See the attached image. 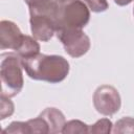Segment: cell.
Instances as JSON below:
<instances>
[{
  "label": "cell",
  "instance_id": "obj_1",
  "mask_svg": "<svg viewBox=\"0 0 134 134\" xmlns=\"http://www.w3.org/2000/svg\"><path fill=\"white\" fill-rule=\"evenodd\" d=\"M26 74L36 81L58 84L64 81L70 70L69 62L59 54L38 53L30 58L22 59Z\"/></svg>",
  "mask_w": 134,
  "mask_h": 134
},
{
  "label": "cell",
  "instance_id": "obj_2",
  "mask_svg": "<svg viewBox=\"0 0 134 134\" xmlns=\"http://www.w3.org/2000/svg\"><path fill=\"white\" fill-rule=\"evenodd\" d=\"M0 58L1 94L14 97L24 86L22 59L16 52H3Z\"/></svg>",
  "mask_w": 134,
  "mask_h": 134
},
{
  "label": "cell",
  "instance_id": "obj_3",
  "mask_svg": "<svg viewBox=\"0 0 134 134\" xmlns=\"http://www.w3.org/2000/svg\"><path fill=\"white\" fill-rule=\"evenodd\" d=\"M89 20L90 10L83 0H69L64 3H58L55 12L57 29H83L88 24Z\"/></svg>",
  "mask_w": 134,
  "mask_h": 134
},
{
  "label": "cell",
  "instance_id": "obj_4",
  "mask_svg": "<svg viewBox=\"0 0 134 134\" xmlns=\"http://www.w3.org/2000/svg\"><path fill=\"white\" fill-rule=\"evenodd\" d=\"M57 38L63 44L65 51L72 58H81L90 49V39L77 28H61L55 31Z\"/></svg>",
  "mask_w": 134,
  "mask_h": 134
},
{
  "label": "cell",
  "instance_id": "obj_5",
  "mask_svg": "<svg viewBox=\"0 0 134 134\" xmlns=\"http://www.w3.org/2000/svg\"><path fill=\"white\" fill-rule=\"evenodd\" d=\"M93 106L95 110L106 116L118 112L121 106V98L117 89L111 85H102L93 93Z\"/></svg>",
  "mask_w": 134,
  "mask_h": 134
},
{
  "label": "cell",
  "instance_id": "obj_6",
  "mask_svg": "<svg viewBox=\"0 0 134 134\" xmlns=\"http://www.w3.org/2000/svg\"><path fill=\"white\" fill-rule=\"evenodd\" d=\"M29 23L32 37L42 42L49 41L57 30L55 14H29Z\"/></svg>",
  "mask_w": 134,
  "mask_h": 134
},
{
  "label": "cell",
  "instance_id": "obj_7",
  "mask_svg": "<svg viewBox=\"0 0 134 134\" xmlns=\"http://www.w3.org/2000/svg\"><path fill=\"white\" fill-rule=\"evenodd\" d=\"M23 34L19 26L9 20H2L0 22V49L16 50L22 41Z\"/></svg>",
  "mask_w": 134,
  "mask_h": 134
},
{
  "label": "cell",
  "instance_id": "obj_8",
  "mask_svg": "<svg viewBox=\"0 0 134 134\" xmlns=\"http://www.w3.org/2000/svg\"><path fill=\"white\" fill-rule=\"evenodd\" d=\"M39 115L47 122L50 134L62 133L66 119H65V115L61 110L54 107H49L44 109Z\"/></svg>",
  "mask_w": 134,
  "mask_h": 134
},
{
  "label": "cell",
  "instance_id": "obj_9",
  "mask_svg": "<svg viewBox=\"0 0 134 134\" xmlns=\"http://www.w3.org/2000/svg\"><path fill=\"white\" fill-rule=\"evenodd\" d=\"M37 41L38 40H36L34 37L24 35L22 38V41L20 42L15 52L18 53L21 59L30 58L32 55L40 53V44Z\"/></svg>",
  "mask_w": 134,
  "mask_h": 134
},
{
  "label": "cell",
  "instance_id": "obj_10",
  "mask_svg": "<svg viewBox=\"0 0 134 134\" xmlns=\"http://www.w3.org/2000/svg\"><path fill=\"white\" fill-rule=\"evenodd\" d=\"M28 5L29 14H55L58 2L55 0H24Z\"/></svg>",
  "mask_w": 134,
  "mask_h": 134
},
{
  "label": "cell",
  "instance_id": "obj_11",
  "mask_svg": "<svg viewBox=\"0 0 134 134\" xmlns=\"http://www.w3.org/2000/svg\"><path fill=\"white\" fill-rule=\"evenodd\" d=\"M63 134H75V133H89V126L80 119H71L65 122L63 130Z\"/></svg>",
  "mask_w": 134,
  "mask_h": 134
},
{
  "label": "cell",
  "instance_id": "obj_12",
  "mask_svg": "<svg viewBox=\"0 0 134 134\" xmlns=\"http://www.w3.org/2000/svg\"><path fill=\"white\" fill-rule=\"evenodd\" d=\"M112 133L115 134H134V118L130 116H125L118 119L113 126Z\"/></svg>",
  "mask_w": 134,
  "mask_h": 134
},
{
  "label": "cell",
  "instance_id": "obj_13",
  "mask_svg": "<svg viewBox=\"0 0 134 134\" xmlns=\"http://www.w3.org/2000/svg\"><path fill=\"white\" fill-rule=\"evenodd\" d=\"M28 133L29 134H49V128L47 122L39 115L36 118L27 120Z\"/></svg>",
  "mask_w": 134,
  "mask_h": 134
},
{
  "label": "cell",
  "instance_id": "obj_14",
  "mask_svg": "<svg viewBox=\"0 0 134 134\" xmlns=\"http://www.w3.org/2000/svg\"><path fill=\"white\" fill-rule=\"evenodd\" d=\"M113 124L109 118H100L93 125L89 126V133L92 134H109L112 132Z\"/></svg>",
  "mask_w": 134,
  "mask_h": 134
},
{
  "label": "cell",
  "instance_id": "obj_15",
  "mask_svg": "<svg viewBox=\"0 0 134 134\" xmlns=\"http://www.w3.org/2000/svg\"><path fill=\"white\" fill-rule=\"evenodd\" d=\"M9 98L10 97L5 96L3 94H1L0 96V119L1 120L13 115L15 111V105Z\"/></svg>",
  "mask_w": 134,
  "mask_h": 134
},
{
  "label": "cell",
  "instance_id": "obj_16",
  "mask_svg": "<svg viewBox=\"0 0 134 134\" xmlns=\"http://www.w3.org/2000/svg\"><path fill=\"white\" fill-rule=\"evenodd\" d=\"M4 133H9V134H29L28 133V127H27V121H13L9 124L7 128L3 130Z\"/></svg>",
  "mask_w": 134,
  "mask_h": 134
},
{
  "label": "cell",
  "instance_id": "obj_17",
  "mask_svg": "<svg viewBox=\"0 0 134 134\" xmlns=\"http://www.w3.org/2000/svg\"><path fill=\"white\" fill-rule=\"evenodd\" d=\"M93 13H103L109 8L107 0H83Z\"/></svg>",
  "mask_w": 134,
  "mask_h": 134
},
{
  "label": "cell",
  "instance_id": "obj_18",
  "mask_svg": "<svg viewBox=\"0 0 134 134\" xmlns=\"http://www.w3.org/2000/svg\"><path fill=\"white\" fill-rule=\"evenodd\" d=\"M133 0H114V2L119 6H126L129 5Z\"/></svg>",
  "mask_w": 134,
  "mask_h": 134
},
{
  "label": "cell",
  "instance_id": "obj_19",
  "mask_svg": "<svg viewBox=\"0 0 134 134\" xmlns=\"http://www.w3.org/2000/svg\"><path fill=\"white\" fill-rule=\"evenodd\" d=\"M58 3H64V2H67V1H69V0H55Z\"/></svg>",
  "mask_w": 134,
  "mask_h": 134
},
{
  "label": "cell",
  "instance_id": "obj_20",
  "mask_svg": "<svg viewBox=\"0 0 134 134\" xmlns=\"http://www.w3.org/2000/svg\"><path fill=\"white\" fill-rule=\"evenodd\" d=\"M133 16H134V7H133Z\"/></svg>",
  "mask_w": 134,
  "mask_h": 134
}]
</instances>
